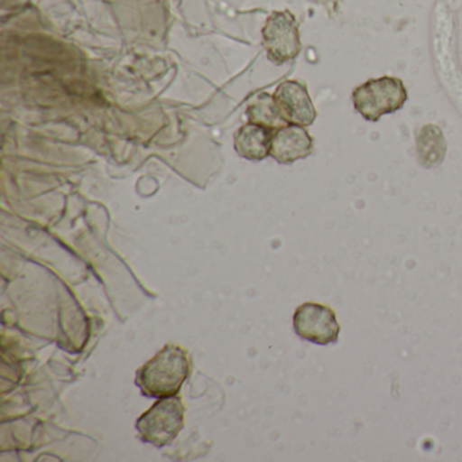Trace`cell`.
Listing matches in <instances>:
<instances>
[{"label": "cell", "instance_id": "obj_1", "mask_svg": "<svg viewBox=\"0 0 462 462\" xmlns=\"http://www.w3.org/2000/svg\"><path fill=\"white\" fill-rule=\"evenodd\" d=\"M190 373L188 354L180 346L167 345L144 366L140 367L136 383L143 393L153 399L175 396Z\"/></svg>", "mask_w": 462, "mask_h": 462}, {"label": "cell", "instance_id": "obj_2", "mask_svg": "<svg viewBox=\"0 0 462 462\" xmlns=\"http://www.w3.org/2000/svg\"><path fill=\"white\" fill-rule=\"evenodd\" d=\"M354 109L364 120L378 123L385 115L399 112L408 101V90L400 78L369 79L353 91Z\"/></svg>", "mask_w": 462, "mask_h": 462}, {"label": "cell", "instance_id": "obj_3", "mask_svg": "<svg viewBox=\"0 0 462 462\" xmlns=\"http://www.w3.org/2000/svg\"><path fill=\"white\" fill-rule=\"evenodd\" d=\"M185 426V405L180 397H162L140 416L136 423L143 442L163 448L177 438Z\"/></svg>", "mask_w": 462, "mask_h": 462}, {"label": "cell", "instance_id": "obj_4", "mask_svg": "<svg viewBox=\"0 0 462 462\" xmlns=\"http://www.w3.org/2000/svg\"><path fill=\"white\" fill-rule=\"evenodd\" d=\"M267 58L277 66L294 60L301 52L299 25L291 12H275L267 18L263 31Z\"/></svg>", "mask_w": 462, "mask_h": 462}, {"label": "cell", "instance_id": "obj_5", "mask_svg": "<svg viewBox=\"0 0 462 462\" xmlns=\"http://www.w3.org/2000/svg\"><path fill=\"white\" fill-rule=\"evenodd\" d=\"M294 332L301 339L318 346L339 342L340 326L331 307L319 302H304L293 316Z\"/></svg>", "mask_w": 462, "mask_h": 462}, {"label": "cell", "instance_id": "obj_6", "mask_svg": "<svg viewBox=\"0 0 462 462\" xmlns=\"http://www.w3.org/2000/svg\"><path fill=\"white\" fill-rule=\"evenodd\" d=\"M275 104L278 112L286 124L300 126H310L318 117L315 105L307 88L297 80H285L275 88Z\"/></svg>", "mask_w": 462, "mask_h": 462}, {"label": "cell", "instance_id": "obj_7", "mask_svg": "<svg viewBox=\"0 0 462 462\" xmlns=\"http://www.w3.org/2000/svg\"><path fill=\"white\" fill-rule=\"evenodd\" d=\"M315 142L305 126L289 125L275 129L270 156L280 164H291L312 155Z\"/></svg>", "mask_w": 462, "mask_h": 462}, {"label": "cell", "instance_id": "obj_8", "mask_svg": "<svg viewBox=\"0 0 462 462\" xmlns=\"http://www.w3.org/2000/svg\"><path fill=\"white\" fill-rule=\"evenodd\" d=\"M274 129L248 123L235 134V151L247 161L259 162L270 156Z\"/></svg>", "mask_w": 462, "mask_h": 462}, {"label": "cell", "instance_id": "obj_9", "mask_svg": "<svg viewBox=\"0 0 462 462\" xmlns=\"http://www.w3.org/2000/svg\"><path fill=\"white\" fill-rule=\"evenodd\" d=\"M418 162L426 169L439 166L445 159L448 144L442 129L434 124L421 126L416 134Z\"/></svg>", "mask_w": 462, "mask_h": 462}, {"label": "cell", "instance_id": "obj_10", "mask_svg": "<svg viewBox=\"0 0 462 462\" xmlns=\"http://www.w3.org/2000/svg\"><path fill=\"white\" fill-rule=\"evenodd\" d=\"M247 116L250 123L259 124L267 128L278 129L288 125L278 112L274 97L267 93L259 94L247 107Z\"/></svg>", "mask_w": 462, "mask_h": 462}]
</instances>
